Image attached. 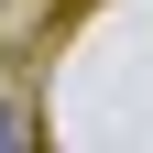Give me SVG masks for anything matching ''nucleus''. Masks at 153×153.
Returning a JSON list of instances; mask_svg holds the SVG:
<instances>
[{
    "mask_svg": "<svg viewBox=\"0 0 153 153\" xmlns=\"http://www.w3.org/2000/svg\"><path fill=\"white\" fill-rule=\"evenodd\" d=\"M33 142H44V109L22 99V76L0 66V153H33Z\"/></svg>",
    "mask_w": 153,
    "mask_h": 153,
    "instance_id": "1",
    "label": "nucleus"
}]
</instances>
